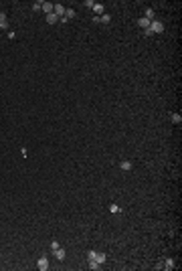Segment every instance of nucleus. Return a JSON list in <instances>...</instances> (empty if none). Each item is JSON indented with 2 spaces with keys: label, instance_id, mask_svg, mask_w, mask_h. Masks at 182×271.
Instances as JSON below:
<instances>
[{
  "label": "nucleus",
  "instance_id": "nucleus-1",
  "mask_svg": "<svg viewBox=\"0 0 182 271\" xmlns=\"http://www.w3.org/2000/svg\"><path fill=\"white\" fill-rule=\"evenodd\" d=\"M89 259H93V261H97V263H103L107 259V255L101 253V251H89V253H87V261H89Z\"/></svg>",
  "mask_w": 182,
  "mask_h": 271
},
{
  "label": "nucleus",
  "instance_id": "nucleus-2",
  "mask_svg": "<svg viewBox=\"0 0 182 271\" xmlns=\"http://www.w3.org/2000/svg\"><path fill=\"white\" fill-rule=\"evenodd\" d=\"M152 34H156V33H164V25L160 22V20H152L150 22V28H148Z\"/></svg>",
  "mask_w": 182,
  "mask_h": 271
},
{
  "label": "nucleus",
  "instance_id": "nucleus-3",
  "mask_svg": "<svg viewBox=\"0 0 182 271\" xmlns=\"http://www.w3.org/2000/svg\"><path fill=\"white\" fill-rule=\"evenodd\" d=\"M37 267L41 271H47L49 269V259H47V255H41V259L37 261Z\"/></svg>",
  "mask_w": 182,
  "mask_h": 271
},
{
  "label": "nucleus",
  "instance_id": "nucleus-4",
  "mask_svg": "<svg viewBox=\"0 0 182 271\" xmlns=\"http://www.w3.org/2000/svg\"><path fill=\"white\" fill-rule=\"evenodd\" d=\"M65 6H63V4H53V12H55V14H57L59 18H63L65 16Z\"/></svg>",
  "mask_w": 182,
  "mask_h": 271
},
{
  "label": "nucleus",
  "instance_id": "nucleus-5",
  "mask_svg": "<svg viewBox=\"0 0 182 271\" xmlns=\"http://www.w3.org/2000/svg\"><path fill=\"white\" fill-rule=\"evenodd\" d=\"M53 255H55V259H57V261H63V259L67 257L65 249H61V247H59V249H55V251H53Z\"/></svg>",
  "mask_w": 182,
  "mask_h": 271
},
{
  "label": "nucleus",
  "instance_id": "nucleus-6",
  "mask_svg": "<svg viewBox=\"0 0 182 271\" xmlns=\"http://www.w3.org/2000/svg\"><path fill=\"white\" fill-rule=\"evenodd\" d=\"M93 12H95V16H101V14H105V6L103 4H93Z\"/></svg>",
  "mask_w": 182,
  "mask_h": 271
},
{
  "label": "nucleus",
  "instance_id": "nucleus-7",
  "mask_svg": "<svg viewBox=\"0 0 182 271\" xmlns=\"http://www.w3.org/2000/svg\"><path fill=\"white\" fill-rule=\"evenodd\" d=\"M119 170L130 172V170H132V162H130V160H122V162H119Z\"/></svg>",
  "mask_w": 182,
  "mask_h": 271
},
{
  "label": "nucleus",
  "instance_id": "nucleus-8",
  "mask_svg": "<svg viewBox=\"0 0 182 271\" xmlns=\"http://www.w3.org/2000/svg\"><path fill=\"white\" fill-rule=\"evenodd\" d=\"M162 267H164L166 271H172L174 267H176V265H174V259H172V257H168V259L164 261V265H162Z\"/></svg>",
  "mask_w": 182,
  "mask_h": 271
},
{
  "label": "nucleus",
  "instance_id": "nucleus-9",
  "mask_svg": "<svg viewBox=\"0 0 182 271\" xmlns=\"http://www.w3.org/2000/svg\"><path fill=\"white\" fill-rule=\"evenodd\" d=\"M154 16H156V10H154V8H146V14H144V18H148L150 22H152V20H156Z\"/></svg>",
  "mask_w": 182,
  "mask_h": 271
},
{
  "label": "nucleus",
  "instance_id": "nucleus-10",
  "mask_svg": "<svg viewBox=\"0 0 182 271\" xmlns=\"http://www.w3.org/2000/svg\"><path fill=\"white\" fill-rule=\"evenodd\" d=\"M138 26H140L142 31H146V28H150V20H148V18H144V16H142L140 20H138Z\"/></svg>",
  "mask_w": 182,
  "mask_h": 271
},
{
  "label": "nucleus",
  "instance_id": "nucleus-11",
  "mask_svg": "<svg viewBox=\"0 0 182 271\" xmlns=\"http://www.w3.org/2000/svg\"><path fill=\"white\" fill-rule=\"evenodd\" d=\"M41 10H45V14H53V4H51V2H43Z\"/></svg>",
  "mask_w": 182,
  "mask_h": 271
},
{
  "label": "nucleus",
  "instance_id": "nucleus-12",
  "mask_svg": "<svg viewBox=\"0 0 182 271\" xmlns=\"http://www.w3.org/2000/svg\"><path fill=\"white\" fill-rule=\"evenodd\" d=\"M47 22H49V25H57V22H59V16L55 14V12H53V14H47Z\"/></svg>",
  "mask_w": 182,
  "mask_h": 271
},
{
  "label": "nucleus",
  "instance_id": "nucleus-13",
  "mask_svg": "<svg viewBox=\"0 0 182 271\" xmlns=\"http://www.w3.org/2000/svg\"><path fill=\"white\" fill-rule=\"evenodd\" d=\"M89 269H91V271L101 269V263H97V261H93V259H89Z\"/></svg>",
  "mask_w": 182,
  "mask_h": 271
},
{
  "label": "nucleus",
  "instance_id": "nucleus-14",
  "mask_svg": "<svg viewBox=\"0 0 182 271\" xmlns=\"http://www.w3.org/2000/svg\"><path fill=\"white\" fill-rule=\"evenodd\" d=\"M75 16H77V12H75L73 8H67L65 10V18H67V20H71V18H75Z\"/></svg>",
  "mask_w": 182,
  "mask_h": 271
},
{
  "label": "nucleus",
  "instance_id": "nucleus-15",
  "mask_svg": "<svg viewBox=\"0 0 182 271\" xmlns=\"http://www.w3.org/2000/svg\"><path fill=\"white\" fill-rule=\"evenodd\" d=\"M109 212H111V214H119V212H122V208L113 203V204H109Z\"/></svg>",
  "mask_w": 182,
  "mask_h": 271
},
{
  "label": "nucleus",
  "instance_id": "nucleus-16",
  "mask_svg": "<svg viewBox=\"0 0 182 271\" xmlns=\"http://www.w3.org/2000/svg\"><path fill=\"white\" fill-rule=\"evenodd\" d=\"M109 20H111V16H109L107 12H105V14H101V16H99V22H101V25H107Z\"/></svg>",
  "mask_w": 182,
  "mask_h": 271
},
{
  "label": "nucleus",
  "instance_id": "nucleus-17",
  "mask_svg": "<svg viewBox=\"0 0 182 271\" xmlns=\"http://www.w3.org/2000/svg\"><path fill=\"white\" fill-rule=\"evenodd\" d=\"M41 8H43V2H41V0L33 2V10H34V12H37V10H41Z\"/></svg>",
  "mask_w": 182,
  "mask_h": 271
},
{
  "label": "nucleus",
  "instance_id": "nucleus-18",
  "mask_svg": "<svg viewBox=\"0 0 182 271\" xmlns=\"http://www.w3.org/2000/svg\"><path fill=\"white\" fill-rule=\"evenodd\" d=\"M172 121H174V124H180V121H182L180 113H172Z\"/></svg>",
  "mask_w": 182,
  "mask_h": 271
},
{
  "label": "nucleus",
  "instance_id": "nucleus-19",
  "mask_svg": "<svg viewBox=\"0 0 182 271\" xmlns=\"http://www.w3.org/2000/svg\"><path fill=\"white\" fill-rule=\"evenodd\" d=\"M93 4H95L93 0H85V2H83V6H87V8H93Z\"/></svg>",
  "mask_w": 182,
  "mask_h": 271
},
{
  "label": "nucleus",
  "instance_id": "nucleus-20",
  "mask_svg": "<svg viewBox=\"0 0 182 271\" xmlns=\"http://www.w3.org/2000/svg\"><path fill=\"white\" fill-rule=\"evenodd\" d=\"M59 247H61L59 241H53V243H51V251H55V249H59Z\"/></svg>",
  "mask_w": 182,
  "mask_h": 271
},
{
  "label": "nucleus",
  "instance_id": "nucleus-21",
  "mask_svg": "<svg viewBox=\"0 0 182 271\" xmlns=\"http://www.w3.org/2000/svg\"><path fill=\"white\" fill-rule=\"evenodd\" d=\"M0 22H6V14L4 12H0Z\"/></svg>",
  "mask_w": 182,
  "mask_h": 271
}]
</instances>
